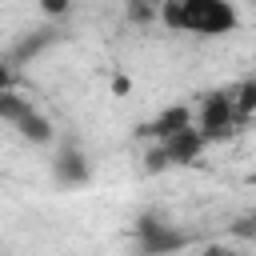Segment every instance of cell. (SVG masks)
<instances>
[{
    "instance_id": "obj_1",
    "label": "cell",
    "mask_w": 256,
    "mask_h": 256,
    "mask_svg": "<svg viewBox=\"0 0 256 256\" xmlns=\"http://www.w3.org/2000/svg\"><path fill=\"white\" fill-rule=\"evenodd\" d=\"M156 16L164 28L184 32V36H200V40L232 36L240 28L236 0H160Z\"/></svg>"
},
{
    "instance_id": "obj_2",
    "label": "cell",
    "mask_w": 256,
    "mask_h": 256,
    "mask_svg": "<svg viewBox=\"0 0 256 256\" xmlns=\"http://www.w3.org/2000/svg\"><path fill=\"white\" fill-rule=\"evenodd\" d=\"M252 108H256V88H252V80H244V84H236V88H216V92H208V96L200 100V108L192 112V124H196V132L212 144V140H224V136H232L236 128H244L248 116H252Z\"/></svg>"
},
{
    "instance_id": "obj_3",
    "label": "cell",
    "mask_w": 256,
    "mask_h": 256,
    "mask_svg": "<svg viewBox=\"0 0 256 256\" xmlns=\"http://www.w3.org/2000/svg\"><path fill=\"white\" fill-rule=\"evenodd\" d=\"M0 120L28 144H52L56 140V128L52 120L32 104V96H20L16 88H4L0 92Z\"/></svg>"
},
{
    "instance_id": "obj_4",
    "label": "cell",
    "mask_w": 256,
    "mask_h": 256,
    "mask_svg": "<svg viewBox=\"0 0 256 256\" xmlns=\"http://www.w3.org/2000/svg\"><path fill=\"white\" fill-rule=\"evenodd\" d=\"M208 148V140L196 132V124L164 136V140H152L148 148V172H160V168H184L192 160H200V152Z\"/></svg>"
},
{
    "instance_id": "obj_5",
    "label": "cell",
    "mask_w": 256,
    "mask_h": 256,
    "mask_svg": "<svg viewBox=\"0 0 256 256\" xmlns=\"http://www.w3.org/2000/svg\"><path fill=\"white\" fill-rule=\"evenodd\" d=\"M136 240H140V252H144V256H168V252H176V248L188 244V236L176 232V228H172L164 216H156V212L140 216V224H136Z\"/></svg>"
},
{
    "instance_id": "obj_6",
    "label": "cell",
    "mask_w": 256,
    "mask_h": 256,
    "mask_svg": "<svg viewBox=\"0 0 256 256\" xmlns=\"http://www.w3.org/2000/svg\"><path fill=\"white\" fill-rule=\"evenodd\" d=\"M188 124H192V108H188V104H172V108H164L160 116H152L140 132H144L148 140H164V136H172V132L188 128Z\"/></svg>"
},
{
    "instance_id": "obj_7",
    "label": "cell",
    "mask_w": 256,
    "mask_h": 256,
    "mask_svg": "<svg viewBox=\"0 0 256 256\" xmlns=\"http://www.w3.org/2000/svg\"><path fill=\"white\" fill-rule=\"evenodd\" d=\"M56 176H60L64 184H80V180H88V164H84V156H80L76 148H60V152H56Z\"/></svg>"
},
{
    "instance_id": "obj_8",
    "label": "cell",
    "mask_w": 256,
    "mask_h": 256,
    "mask_svg": "<svg viewBox=\"0 0 256 256\" xmlns=\"http://www.w3.org/2000/svg\"><path fill=\"white\" fill-rule=\"evenodd\" d=\"M200 256H244L240 248H232V244H224V240H216V244H204L200 248Z\"/></svg>"
},
{
    "instance_id": "obj_9",
    "label": "cell",
    "mask_w": 256,
    "mask_h": 256,
    "mask_svg": "<svg viewBox=\"0 0 256 256\" xmlns=\"http://www.w3.org/2000/svg\"><path fill=\"white\" fill-rule=\"evenodd\" d=\"M40 8H44L48 16H60V12H68V8H72V0H40Z\"/></svg>"
},
{
    "instance_id": "obj_10",
    "label": "cell",
    "mask_w": 256,
    "mask_h": 256,
    "mask_svg": "<svg viewBox=\"0 0 256 256\" xmlns=\"http://www.w3.org/2000/svg\"><path fill=\"white\" fill-rule=\"evenodd\" d=\"M4 88H16V72H12L8 60H0V92H4Z\"/></svg>"
}]
</instances>
